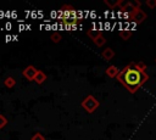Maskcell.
Wrapping results in <instances>:
<instances>
[{"label": "cell", "instance_id": "8992f818", "mask_svg": "<svg viewBox=\"0 0 156 140\" xmlns=\"http://www.w3.org/2000/svg\"><path fill=\"white\" fill-rule=\"evenodd\" d=\"M6 123H7V119L2 114H0V128H4L6 125Z\"/></svg>", "mask_w": 156, "mask_h": 140}, {"label": "cell", "instance_id": "7a4b0ae2", "mask_svg": "<svg viewBox=\"0 0 156 140\" xmlns=\"http://www.w3.org/2000/svg\"><path fill=\"white\" fill-rule=\"evenodd\" d=\"M82 106L85 108V111H88V112H93V111L96 108L98 102L95 101V99H94L91 95H89V96H88L85 100H83Z\"/></svg>", "mask_w": 156, "mask_h": 140}, {"label": "cell", "instance_id": "5b68a950", "mask_svg": "<svg viewBox=\"0 0 156 140\" xmlns=\"http://www.w3.org/2000/svg\"><path fill=\"white\" fill-rule=\"evenodd\" d=\"M15 84H16V82H15V79H13L12 77H9V78L5 79V85H6V88H13Z\"/></svg>", "mask_w": 156, "mask_h": 140}, {"label": "cell", "instance_id": "3957f363", "mask_svg": "<svg viewBox=\"0 0 156 140\" xmlns=\"http://www.w3.org/2000/svg\"><path fill=\"white\" fill-rule=\"evenodd\" d=\"M37 73H38V71L35 69L34 66H28V67H26L24 71H23V75H24L28 80H34Z\"/></svg>", "mask_w": 156, "mask_h": 140}, {"label": "cell", "instance_id": "52a82bcc", "mask_svg": "<svg viewBox=\"0 0 156 140\" xmlns=\"http://www.w3.org/2000/svg\"><path fill=\"white\" fill-rule=\"evenodd\" d=\"M32 140H45V138H44L40 133H37V134H34V135H33Z\"/></svg>", "mask_w": 156, "mask_h": 140}, {"label": "cell", "instance_id": "277c9868", "mask_svg": "<svg viewBox=\"0 0 156 140\" xmlns=\"http://www.w3.org/2000/svg\"><path fill=\"white\" fill-rule=\"evenodd\" d=\"M45 79H46V75H45L41 71H38V73H37V75H35V78H34V80H35L38 84H41Z\"/></svg>", "mask_w": 156, "mask_h": 140}, {"label": "cell", "instance_id": "ba28073f", "mask_svg": "<svg viewBox=\"0 0 156 140\" xmlns=\"http://www.w3.org/2000/svg\"><path fill=\"white\" fill-rule=\"evenodd\" d=\"M51 39H52V41H55V43H57V41H60V39H61V37L57 34V33H54L52 35H51Z\"/></svg>", "mask_w": 156, "mask_h": 140}, {"label": "cell", "instance_id": "6da1fadb", "mask_svg": "<svg viewBox=\"0 0 156 140\" xmlns=\"http://www.w3.org/2000/svg\"><path fill=\"white\" fill-rule=\"evenodd\" d=\"M118 80L122 82L130 91H134L143 82V74L139 69L134 67H126L119 74Z\"/></svg>", "mask_w": 156, "mask_h": 140}]
</instances>
